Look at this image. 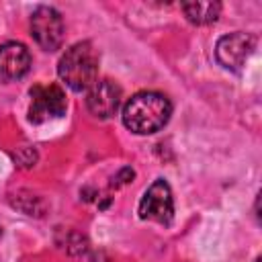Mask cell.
I'll use <instances>...</instances> for the list:
<instances>
[{
    "label": "cell",
    "mask_w": 262,
    "mask_h": 262,
    "mask_svg": "<svg viewBox=\"0 0 262 262\" xmlns=\"http://www.w3.org/2000/svg\"><path fill=\"white\" fill-rule=\"evenodd\" d=\"M131 178H133V170H131V168H123V170L113 178V186H123V184L131 182Z\"/></svg>",
    "instance_id": "obj_10"
},
{
    "label": "cell",
    "mask_w": 262,
    "mask_h": 262,
    "mask_svg": "<svg viewBox=\"0 0 262 262\" xmlns=\"http://www.w3.org/2000/svg\"><path fill=\"white\" fill-rule=\"evenodd\" d=\"M256 47V37L250 33H229L225 37H221L215 45V57L217 61L227 68V70H242V66L246 63V59L252 55Z\"/></svg>",
    "instance_id": "obj_6"
},
{
    "label": "cell",
    "mask_w": 262,
    "mask_h": 262,
    "mask_svg": "<svg viewBox=\"0 0 262 262\" xmlns=\"http://www.w3.org/2000/svg\"><path fill=\"white\" fill-rule=\"evenodd\" d=\"M31 68V53L23 43L8 41L0 45V74L4 78H23Z\"/></svg>",
    "instance_id": "obj_8"
},
{
    "label": "cell",
    "mask_w": 262,
    "mask_h": 262,
    "mask_svg": "<svg viewBox=\"0 0 262 262\" xmlns=\"http://www.w3.org/2000/svg\"><path fill=\"white\" fill-rule=\"evenodd\" d=\"M86 92V106L94 117L108 119L117 113L121 104V88L113 80H96Z\"/></svg>",
    "instance_id": "obj_7"
},
{
    "label": "cell",
    "mask_w": 262,
    "mask_h": 262,
    "mask_svg": "<svg viewBox=\"0 0 262 262\" xmlns=\"http://www.w3.org/2000/svg\"><path fill=\"white\" fill-rule=\"evenodd\" d=\"M57 74L74 92L88 90L98 78V55L90 41L74 43L61 55L57 63Z\"/></svg>",
    "instance_id": "obj_2"
},
{
    "label": "cell",
    "mask_w": 262,
    "mask_h": 262,
    "mask_svg": "<svg viewBox=\"0 0 262 262\" xmlns=\"http://www.w3.org/2000/svg\"><path fill=\"white\" fill-rule=\"evenodd\" d=\"M182 10L192 25H209L219 18L221 4L213 0H194V2H182Z\"/></svg>",
    "instance_id": "obj_9"
},
{
    "label": "cell",
    "mask_w": 262,
    "mask_h": 262,
    "mask_svg": "<svg viewBox=\"0 0 262 262\" xmlns=\"http://www.w3.org/2000/svg\"><path fill=\"white\" fill-rule=\"evenodd\" d=\"M68 100L63 90L57 84H37L31 88V106H29V121L45 123L49 119H57L66 113Z\"/></svg>",
    "instance_id": "obj_3"
},
{
    "label": "cell",
    "mask_w": 262,
    "mask_h": 262,
    "mask_svg": "<svg viewBox=\"0 0 262 262\" xmlns=\"http://www.w3.org/2000/svg\"><path fill=\"white\" fill-rule=\"evenodd\" d=\"M31 33L45 51H55L63 43V18L51 6H39L31 16Z\"/></svg>",
    "instance_id": "obj_4"
},
{
    "label": "cell",
    "mask_w": 262,
    "mask_h": 262,
    "mask_svg": "<svg viewBox=\"0 0 262 262\" xmlns=\"http://www.w3.org/2000/svg\"><path fill=\"white\" fill-rule=\"evenodd\" d=\"M172 115L170 100L151 90L133 94L123 106V123L137 135H149L160 131Z\"/></svg>",
    "instance_id": "obj_1"
},
{
    "label": "cell",
    "mask_w": 262,
    "mask_h": 262,
    "mask_svg": "<svg viewBox=\"0 0 262 262\" xmlns=\"http://www.w3.org/2000/svg\"><path fill=\"white\" fill-rule=\"evenodd\" d=\"M174 215V199L172 190L166 180L158 178L141 196L139 201V217L158 221V223H170Z\"/></svg>",
    "instance_id": "obj_5"
}]
</instances>
